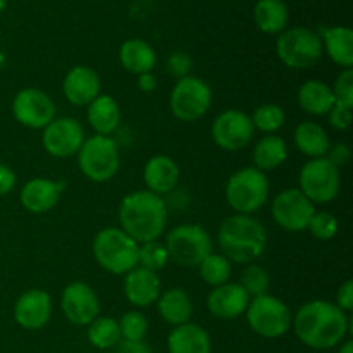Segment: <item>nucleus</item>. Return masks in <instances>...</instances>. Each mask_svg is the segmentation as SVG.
Returning <instances> with one entry per match:
<instances>
[{"mask_svg": "<svg viewBox=\"0 0 353 353\" xmlns=\"http://www.w3.org/2000/svg\"><path fill=\"white\" fill-rule=\"evenodd\" d=\"M296 338L314 350H330L345 340L350 319L336 303L312 300L299 309L292 319Z\"/></svg>", "mask_w": 353, "mask_h": 353, "instance_id": "nucleus-1", "label": "nucleus"}, {"mask_svg": "<svg viewBox=\"0 0 353 353\" xmlns=\"http://www.w3.org/2000/svg\"><path fill=\"white\" fill-rule=\"evenodd\" d=\"M121 230L138 245L157 241L168 224V207L162 196L140 190L123 199L119 205Z\"/></svg>", "mask_w": 353, "mask_h": 353, "instance_id": "nucleus-2", "label": "nucleus"}, {"mask_svg": "<svg viewBox=\"0 0 353 353\" xmlns=\"http://www.w3.org/2000/svg\"><path fill=\"white\" fill-rule=\"evenodd\" d=\"M217 243L224 257L234 264H254L265 250L268 231L252 216L233 214L221 223Z\"/></svg>", "mask_w": 353, "mask_h": 353, "instance_id": "nucleus-3", "label": "nucleus"}, {"mask_svg": "<svg viewBox=\"0 0 353 353\" xmlns=\"http://www.w3.org/2000/svg\"><path fill=\"white\" fill-rule=\"evenodd\" d=\"M93 255L102 269L110 274H128L138 265L140 245L121 228H105L93 238Z\"/></svg>", "mask_w": 353, "mask_h": 353, "instance_id": "nucleus-4", "label": "nucleus"}, {"mask_svg": "<svg viewBox=\"0 0 353 353\" xmlns=\"http://www.w3.org/2000/svg\"><path fill=\"white\" fill-rule=\"evenodd\" d=\"M269 199V179L255 168L234 172L226 185V202L236 214L252 216L261 210Z\"/></svg>", "mask_w": 353, "mask_h": 353, "instance_id": "nucleus-5", "label": "nucleus"}, {"mask_svg": "<svg viewBox=\"0 0 353 353\" xmlns=\"http://www.w3.org/2000/svg\"><path fill=\"white\" fill-rule=\"evenodd\" d=\"M169 261L183 268H199L200 262L212 254V238L199 224H181L172 228L165 236Z\"/></svg>", "mask_w": 353, "mask_h": 353, "instance_id": "nucleus-6", "label": "nucleus"}, {"mask_svg": "<svg viewBox=\"0 0 353 353\" xmlns=\"http://www.w3.org/2000/svg\"><path fill=\"white\" fill-rule=\"evenodd\" d=\"M78 165L90 181L105 183L112 179L121 165L119 147L116 140L95 134L83 141L78 152Z\"/></svg>", "mask_w": 353, "mask_h": 353, "instance_id": "nucleus-7", "label": "nucleus"}, {"mask_svg": "<svg viewBox=\"0 0 353 353\" xmlns=\"http://www.w3.org/2000/svg\"><path fill=\"white\" fill-rule=\"evenodd\" d=\"M245 314L250 330L262 338H281L292 327L293 316L286 303L269 293L250 299Z\"/></svg>", "mask_w": 353, "mask_h": 353, "instance_id": "nucleus-8", "label": "nucleus"}, {"mask_svg": "<svg viewBox=\"0 0 353 353\" xmlns=\"http://www.w3.org/2000/svg\"><path fill=\"white\" fill-rule=\"evenodd\" d=\"M323 41L316 31L309 28H293L279 34L276 52L286 68L309 69L323 57Z\"/></svg>", "mask_w": 353, "mask_h": 353, "instance_id": "nucleus-9", "label": "nucleus"}, {"mask_svg": "<svg viewBox=\"0 0 353 353\" xmlns=\"http://www.w3.org/2000/svg\"><path fill=\"white\" fill-rule=\"evenodd\" d=\"M212 103V90L203 79L196 76H185L178 79L169 97V107L176 119L193 123L205 116Z\"/></svg>", "mask_w": 353, "mask_h": 353, "instance_id": "nucleus-10", "label": "nucleus"}, {"mask_svg": "<svg viewBox=\"0 0 353 353\" xmlns=\"http://www.w3.org/2000/svg\"><path fill=\"white\" fill-rule=\"evenodd\" d=\"M300 192L312 203H327L340 193V169L326 157L310 159L300 169Z\"/></svg>", "mask_w": 353, "mask_h": 353, "instance_id": "nucleus-11", "label": "nucleus"}, {"mask_svg": "<svg viewBox=\"0 0 353 353\" xmlns=\"http://www.w3.org/2000/svg\"><path fill=\"white\" fill-rule=\"evenodd\" d=\"M271 212L279 228L290 233H299L307 230L316 207L299 188H286L274 196Z\"/></svg>", "mask_w": 353, "mask_h": 353, "instance_id": "nucleus-12", "label": "nucleus"}, {"mask_svg": "<svg viewBox=\"0 0 353 353\" xmlns=\"http://www.w3.org/2000/svg\"><path fill=\"white\" fill-rule=\"evenodd\" d=\"M210 133L217 147L228 152H238L250 143L255 128L248 114L238 109H228L214 119Z\"/></svg>", "mask_w": 353, "mask_h": 353, "instance_id": "nucleus-13", "label": "nucleus"}, {"mask_svg": "<svg viewBox=\"0 0 353 353\" xmlns=\"http://www.w3.org/2000/svg\"><path fill=\"white\" fill-rule=\"evenodd\" d=\"M14 119L30 130H43L55 119V103L38 88H24L12 100Z\"/></svg>", "mask_w": 353, "mask_h": 353, "instance_id": "nucleus-14", "label": "nucleus"}, {"mask_svg": "<svg viewBox=\"0 0 353 353\" xmlns=\"http://www.w3.org/2000/svg\"><path fill=\"white\" fill-rule=\"evenodd\" d=\"M85 141V130L74 117H55L43 128L41 145L52 157L65 159L76 155Z\"/></svg>", "mask_w": 353, "mask_h": 353, "instance_id": "nucleus-15", "label": "nucleus"}, {"mask_svg": "<svg viewBox=\"0 0 353 353\" xmlns=\"http://www.w3.org/2000/svg\"><path fill=\"white\" fill-rule=\"evenodd\" d=\"M61 309L69 323L76 326H88L99 317L100 302L92 286L83 281H74L62 292Z\"/></svg>", "mask_w": 353, "mask_h": 353, "instance_id": "nucleus-16", "label": "nucleus"}, {"mask_svg": "<svg viewBox=\"0 0 353 353\" xmlns=\"http://www.w3.org/2000/svg\"><path fill=\"white\" fill-rule=\"evenodd\" d=\"M52 317V299L43 290H30L17 299L14 319L23 330L37 331L48 324Z\"/></svg>", "mask_w": 353, "mask_h": 353, "instance_id": "nucleus-17", "label": "nucleus"}, {"mask_svg": "<svg viewBox=\"0 0 353 353\" xmlns=\"http://www.w3.org/2000/svg\"><path fill=\"white\" fill-rule=\"evenodd\" d=\"M250 296L247 295L240 283H224L216 286L207 296V309L217 319H236L247 310Z\"/></svg>", "mask_w": 353, "mask_h": 353, "instance_id": "nucleus-18", "label": "nucleus"}, {"mask_svg": "<svg viewBox=\"0 0 353 353\" xmlns=\"http://www.w3.org/2000/svg\"><path fill=\"white\" fill-rule=\"evenodd\" d=\"M64 97L69 103L78 107H88L100 95L102 83L99 74L88 65H76L65 74L62 81Z\"/></svg>", "mask_w": 353, "mask_h": 353, "instance_id": "nucleus-19", "label": "nucleus"}, {"mask_svg": "<svg viewBox=\"0 0 353 353\" xmlns=\"http://www.w3.org/2000/svg\"><path fill=\"white\" fill-rule=\"evenodd\" d=\"M161 278L157 272L137 265L124 278V295L134 307H148L161 296Z\"/></svg>", "mask_w": 353, "mask_h": 353, "instance_id": "nucleus-20", "label": "nucleus"}, {"mask_svg": "<svg viewBox=\"0 0 353 353\" xmlns=\"http://www.w3.org/2000/svg\"><path fill=\"white\" fill-rule=\"evenodd\" d=\"M62 183L47 178H33L19 193L21 205L31 214H45L54 209L61 200Z\"/></svg>", "mask_w": 353, "mask_h": 353, "instance_id": "nucleus-21", "label": "nucleus"}, {"mask_svg": "<svg viewBox=\"0 0 353 353\" xmlns=\"http://www.w3.org/2000/svg\"><path fill=\"white\" fill-rule=\"evenodd\" d=\"M143 181L148 192L162 196L178 186L179 168L168 155H155L148 159L143 168Z\"/></svg>", "mask_w": 353, "mask_h": 353, "instance_id": "nucleus-22", "label": "nucleus"}, {"mask_svg": "<svg viewBox=\"0 0 353 353\" xmlns=\"http://www.w3.org/2000/svg\"><path fill=\"white\" fill-rule=\"evenodd\" d=\"M169 353H212V341L202 326L193 323L176 326L168 336Z\"/></svg>", "mask_w": 353, "mask_h": 353, "instance_id": "nucleus-23", "label": "nucleus"}, {"mask_svg": "<svg viewBox=\"0 0 353 353\" xmlns=\"http://www.w3.org/2000/svg\"><path fill=\"white\" fill-rule=\"evenodd\" d=\"M86 119L90 126L95 130V134L110 137L119 128L121 109L119 103L110 95L100 93L88 107H86Z\"/></svg>", "mask_w": 353, "mask_h": 353, "instance_id": "nucleus-24", "label": "nucleus"}, {"mask_svg": "<svg viewBox=\"0 0 353 353\" xmlns=\"http://www.w3.org/2000/svg\"><path fill=\"white\" fill-rule=\"evenodd\" d=\"M157 309L162 319L171 326H181L190 323L193 314V303L183 288H169L157 299Z\"/></svg>", "mask_w": 353, "mask_h": 353, "instance_id": "nucleus-25", "label": "nucleus"}, {"mask_svg": "<svg viewBox=\"0 0 353 353\" xmlns=\"http://www.w3.org/2000/svg\"><path fill=\"white\" fill-rule=\"evenodd\" d=\"M119 61L128 72L140 76L152 72V69L155 68V62H157V55L147 41L133 38V40H126L121 45Z\"/></svg>", "mask_w": 353, "mask_h": 353, "instance_id": "nucleus-26", "label": "nucleus"}, {"mask_svg": "<svg viewBox=\"0 0 353 353\" xmlns=\"http://www.w3.org/2000/svg\"><path fill=\"white\" fill-rule=\"evenodd\" d=\"M296 99H299V105L312 116H326L336 103L331 86H327L321 79H310L303 83Z\"/></svg>", "mask_w": 353, "mask_h": 353, "instance_id": "nucleus-27", "label": "nucleus"}, {"mask_svg": "<svg viewBox=\"0 0 353 353\" xmlns=\"http://www.w3.org/2000/svg\"><path fill=\"white\" fill-rule=\"evenodd\" d=\"M323 47H326L327 55L334 64L345 69L353 65V31L347 26H333L323 30L321 34Z\"/></svg>", "mask_w": 353, "mask_h": 353, "instance_id": "nucleus-28", "label": "nucleus"}, {"mask_svg": "<svg viewBox=\"0 0 353 353\" xmlns=\"http://www.w3.org/2000/svg\"><path fill=\"white\" fill-rule=\"evenodd\" d=\"M293 140H295L296 148L310 159L326 157L327 150L331 147L326 130L321 124L312 123V121H303V123H300L295 128Z\"/></svg>", "mask_w": 353, "mask_h": 353, "instance_id": "nucleus-29", "label": "nucleus"}, {"mask_svg": "<svg viewBox=\"0 0 353 353\" xmlns=\"http://www.w3.org/2000/svg\"><path fill=\"white\" fill-rule=\"evenodd\" d=\"M252 159H254V168L259 171H272V169L279 168L283 162L288 159V147L286 141L278 134H265L252 152Z\"/></svg>", "mask_w": 353, "mask_h": 353, "instance_id": "nucleus-30", "label": "nucleus"}, {"mask_svg": "<svg viewBox=\"0 0 353 353\" xmlns=\"http://www.w3.org/2000/svg\"><path fill=\"white\" fill-rule=\"evenodd\" d=\"M254 19L264 33H281L288 23V7L283 0H259L254 9Z\"/></svg>", "mask_w": 353, "mask_h": 353, "instance_id": "nucleus-31", "label": "nucleus"}, {"mask_svg": "<svg viewBox=\"0 0 353 353\" xmlns=\"http://www.w3.org/2000/svg\"><path fill=\"white\" fill-rule=\"evenodd\" d=\"M88 341L99 350H109V348H116L123 338H121L119 323L112 317H97L95 321L88 324V331H86Z\"/></svg>", "mask_w": 353, "mask_h": 353, "instance_id": "nucleus-32", "label": "nucleus"}, {"mask_svg": "<svg viewBox=\"0 0 353 353\" xmlns=\"http://www.w3.org/2000/svg\"><path fill=\"white\" fill-rule=\"evenodd\" d=\"M199 271L202 281L216 288V286H221L230 281L231 262L223 254H214L212 252V254H209L200 262Z\"/></svg>", "mask_w": 353, "mask_h": 353, "instance_id": "nucleus-33", "label": "nucleus"}, {"mask_svg": "<svg viewBox=\"0 0 353 353\" xmlns=\"http://www.w3.org/2000/svg\"><path fill=\"white\" fill-rule=\"evenodd\" d=\"M255 130L265 134H274L285 124V110L278 103H262L250 116Z\"/></svg>", "mask_w": 353, "mask_h": 353, "instance_id": "nucleus-34", "label": "nucleus"}, {"mask_svg": "<svg viewBox=\"0 0 353 353\" xmlns=\"http://www.w3.org/2000/svg\"><path fill=\"white\" fill-rule=\"evenodd\" d=\"M269 283H271V279H269L268 271L262 265L248 264L241 272L240 285L250 299L265 295L269 290Z\"/></svg>", "mask_w": 353, "mask_h": 353, "instance_id": "nucleus-35", "label": "nucleus"}, {"mask_svg": "<svg viewBox=\"0 0 353 353\" xmlns=\"http://www.w3.org/2000/svg\"><path fill=\"white\" fill-rule=\"evenodd\" d=\"M169 262L168 250L161 241H148L138 248V265L152 272H159Z\"/></svg>", "mask_w": 353, "mask_h": 353, "instance_id": "nucleus-36", "label": "nucleus"}, {"mask_svg": "<svg viewBox=\"0 0 353 353\" xmlns=\"http://www.w3.org/2000/svg\"><path fill=\"white\" fill-rule=\"evenodd\" d=\"M121 338L126 341H143L145 334L148 331V321L138 310L126 312L119 321Z\"/></svg>", "mask_w": 353, "mask_h": 353, "instance_id": "nucleus-37", "label": "nucleus"}, {"mask_svg": "<svg viewBox=\"0 0 353 353\" xmlns=\"http://www.w3.org/2000/svg\"><path fill=\"white\" fill-rule=\"evenodd\" d=\"M307 230L317 240H331L338 233V221L331 212H324V210L323 212H317L316 210L314 216L310 217Z\"/></svg>", "mask_w": 353, "mask_h": 353, "instance_id": "nucleus-38", "label": "nucleus"}, {"mask_svg": "<svg viewBox=\"0 0 353 353\" xmlns=\"http://www.w3.org/2000/svg\"><path fill=\"white\" fill-rule=\"evenodd\" d=\"M334 102L345 107H353V71L345 69L338 74L336 81H334L333 88Z\"/></svg>", "mask_w": 353, "mask_h": 353, "instance_id": "nucleus-39", "label": "nucleus"}, {"mask_svg": "<svg viewBox=\"0 0 353 353\" xmlns=\"http://www.w3.org/2000/svg\"><path fill=\"white\" fill-rule=\"evenodd\" d=\"M168 71L169 74L176 76L179 79L185 78V76H190V71H192V59L185 52H174L168 59Z\"/></svg>", "mask_w": 353, "mask_h": 353, "instance_id": "nucleus-40", "label": "nucleus"}, {"mask_svg": "<svg viewBox=\"0 0 353 353\" xmlns=\"http://www.w3.org/2000/svg\"><path fill=\"white\" fill-rule=\"evenodd\" d=\"M327 116H330V123L334 130L345 131L350 128L352 107H345V105H340V103H334V107L330 110Z\"/></svg>", "mask_w": 353, "mask_h": 353, "instance_id": "nucleus-41", "label": "nucleus"}, {"mask_svg": "<svg viewBox=\"0 0 353 353\" xmlns=\"http://www.w3.org/2000/svg\"><path fill=\"white\" fill-rule=\"evenodd\" d=\"M326 159L331 164L336 165L338 169L343 168V165L348 164V161H350V147H348L347 143L333 145V147H330V150H327Z\"/></svg>", "mask_w": 353, "mask_h": 353, "instance_id": "nucleus-42", "label": "nucleus"}, {"mask_svg": "<svg viewBox=\"0 0 353 353\" xmlns=\"http://www.w3.org/2000/svg\"><path fill=\"white\" fill-rule=\"evenodd\" d=\"M336 305L340 307L345 314L350 312V310L353 309V281L352 279L345 281L343 285L340 286V290H338Z\"/></svg>", "mask_w": 353, "mask_h": 353, "instance_id": "nucleus-43", "label": "nucleus"}, {"mask_svg": "<svg viewBox=\"0 0 353 353\" xmlns=\"http://www.w3.org/2000/svg\"><path fill=\"white\" fill-rule=\"evenodd\" d=\"M16 186V174L6 164H0V196L10 193Z\"/></svg>", "mask_w": 353, "mask_h": 353, "instance_id": "nucleus-44", "label": "nucleus"}, {"mask_svg": "<svg viewBox=\"0 0 353 353\" xmlns=\"http://www.w3.org/2000/svg\"><path fill=\"white\" fill-rule=\"evenodd\" d=\"M116 353H154L145 341L121 340L116 347Z\"/></svg>", "mask_w": 353, "mask_h": 353, "instance_id": "nucleus-45", "label": "nucleus"}, {"mask_svg": "<svg viewBox=\"0 0 353 353\" xmlns=\"http://www.w3.org/2000/svg\"><path fill=\"white\" fill-rule=\"evenodd\" d=\"M138 86H140L141 92L150 93L154 92L155 86H157V81H155V76L152 72H147V74L138 76Z\"/></svg>", "mask_w": 353, "mask_h": 353, "instance_id": "nucleus-46", "label": "nucleus"}, {"mask_svg": "<svg viewBox=\"0 0 353 353\" xmlns=\"http://www.w3.org/2000/svg\"><path fill=\"white\" fill-rule=\"evenodd\" d=\"M338 353H353V341L347 340L343 345L340 347V352Z\"/></svg>", "mask_w": 353, "mask_h": 353, "instance_id": "nucleus-47", "label": "nucleus"}, {"mask_svg": "<svg viewBox=\"0 0 353 353\" xmlns=\"http://www.w3.org/2000/svg\"><path fill=\"white\" fill-rule=\"evenodd\" d=\"M6 3H7V0H0V12H2V10H3Z\"/></svg>", "mask_w": 353, "mask_h": 353, "instance_id": "nucleus-48", "label": "nucleus"}]
</instances>
